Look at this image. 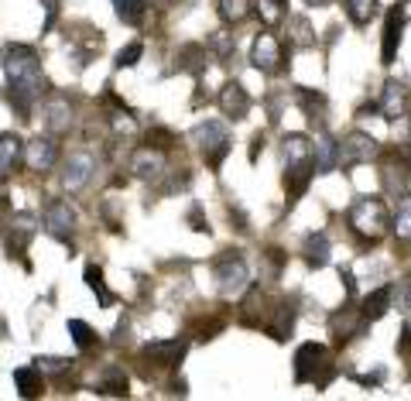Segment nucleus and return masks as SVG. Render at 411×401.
Wrapping results in <instances>:
<instances>
[{"mask_svg": "<svg viewBox=\"0 0 411 401\" xmlns=\"http://www.w3.org/2000/svg\"><path fill=\"white\" fill-rule=\"evenodd\" d=\"M0 62H4V73L11 82V103L18 107V114L24 120H31V107H35V100L41 96V86H45L38 52L31 45H4Z\"/></svg>", "mask_w": 411, "mask_h": 401, "instance_id": "1", "label": "nucleus"}, {"mask_svg": "<svg viewBox=\"0 0 411 401\" xmlns=\"http://www.w3.org/2000/svg\"><path fill=\"white\" fill-rule=\"evenodd\" d=\"M346 220H350L356 237H363V240L373 244V240H380L384 230H388V206H384V199H377V196H360L350 206Z\"/></svg>", "mask_w": 411, "mask_h": 401, "instance_id": "2", "label": "nucleus"}, {"mask_svg": "<svg viewBox=\"0 0 411 401\" xmlns=\"http://www.w3.org/2000/svg\"><path fill=\"white\" fill-rule=\"evenodd\" d=\"M192 141L199 144V151H202L209 169H219L223 158L230 154V131H226V124H219V120L199 124L196 131H192Z\"/></svg>", "mask_w": 411, "mask_h": 401, "instance_id": "3", "label": "nucleus"}, {"mask_svg": "<svg viewBox=\"0 0 411 401\" xmlns=\"http://www.w3.org/2000/svg\"><path fill=\"white\" fill-rule=\"evenodd\" d=\"M247 261L240 257V250H223V257L216 261V282H219V295H240L247 288Z\"/></svg>", "mask_w": 411, "mask_h": 401, "instance_id": "4", "label": "nucleus"}, {"mask_svg": "<svg viewBox=\"0 0 411 401\" xmlns=\"http://www.w3.org/2000/svg\"><path fill=\"white\" fill-rule=\"evenodd\" d=\"M371 158H377V141L371 134L353 131L339 141V169H356V165H363Z\"/></svg>", "mask_w": 411, "mask_h": 401, "instance_id": "5", "label": "nucleus"}, {"mask_svg": "<svg viewBox=\"0 0 411 401\" xmlns=\"http://www.w3.org/2000/svg\"><path fill=\"white\" fill-rule=\"evenodd\" d=\"M45 230L62 240V244H69L72 240V230H76V210L69 206V199H52L48 206H45Z\"/></svg>", "mask_w": 411, "mask_h": 401, "instance_id": "6", "label": "nucleus"}, {"mask_svg": "<svg viewBox=\"0 0 411 401\" xmlns=\"http://www.w3.org/2000/svg\"><path fill=\"white\" fill-rule=\"evenodd\" d=\"M24 165L31 169V172H52L55 165H59V144L52 141V137H31L28 144H24Z\"/></svg>", "mask_w": 411, "mask_h": 401, "instance_id": "7", "label": "nucleus"}, {"mask_svg": "<svg viewBox=\"0 0 411 401\" xmlns=\"http://www.w3.org/2000/svg\"><path fill=\"white\" fill-rule=\"evenodd\" d=\"M326 367V346L322 343H302L295 350V381L309 384L315 381V374Z\"/></svg>", "mask_w": 411, "mask_h": 401, "instance_id": "8", "label": "nucleus"}, {"mask_svg": "<svg viewBox=\"0 0 411 401\" xmlns=\"http://www.w3.org/2000/svg\"><path fill=\"white\" fill-rule=\"evenodd\" d=\"M401 31H405V4H394L384 18V41H380V62L391 65L401 45Z\"/></svg>", "mask_w": 411, "mask_h": 401, "instance_id": "9", "label": "nucleus"}, {"mask_svg": "<svg viewBox=\"0 0 411 401\" xmlns=\"http://www.w3.org/2000/svg\"><path fill=\"white\" fill-rule=\"evenodd\" d=\"M97 172V158L93 154H69V161H65V172H62V186L69 192H79L82 186H89V178Z\"/></svg>", "mask_w": 411, "mask_h": 401, "instance_id": "10", "label": "nucleus"}, {"mask_svg": "<svg viewBox=\"0 0 411 401\" xmlns=\"http://www.w3.org/2000/svg\"><path fill=\"white\" fill-rule=\"evenodd\" d=\"M333 169H339V141L329 137L326 131H319L312 141V172L329 175Z\"/></svg>", "mask_w": 411, "mask_h": 401, "instance_id": "11", "label": "nucleus"}, {"mask_svg": "<svg viewBox=\"0 0 411 401\" xmlns=\"http://www.w3.org/2000/svg\"><path fill=\"white\" fill-rule=\"evenodd\" d=\"M131 172H134L137 178H144V182L158 178V175L165 172V151H158L151 144L137 148V151L131 154Z\"/></svg>", "mask_w": 411, "mask_h": 401, "instance_id": "12", "label": "nucleus"}, {"mask_svg": "<svg viewBox=\"0 0 411 401\" xmlns=\"http://www.w3.org/2000/svg\"><path fill=\"white\" fill-rule=\"evenodd\" d=\"M216 100H219V110L230 117V120H243V117L251 114V96H247V90H243L240 82H226Z\"/></svg>", "mask_w": 411, "mask_h": 401, "instance_id": "13", "label": "nucleus"}, {"mask_svg": "<svg viewBox=\"0 0 411 401\" xmlns=\"http://www.w3.org/2000/svg\"><path fill=\"white\" fill-rule=\"evenodd\" d=\"M251 62H254V69H261V73H278V65H281V45H278V38L268 35V31L257 35Z\"/></svg>", "mask_w": 411, "mask_h": 401, "instance_id": "14", "label": "nucleus"}, {"mask_svg": "<svg viewBox=\"0 0 411 401\" xmlns=\"http://www.w3.org/2000/svg\"><path fill=\"white\" fill-rule=\"evenodd\" d=\"M189 343L185 340H155V343H144V357L155 360L158 367H175L185 357Z\"/></svg>", "mask_w": 411, "mask_h": 401, "instance_id": "15", "label": "nucleus"}, {"mask_svg": "<svg viewBox=\"0 0 411 401\" xmlns=\"http://www.w3.org/2000/svg\"><path fill=\"white\" fill-rule=\"evenodd\" d=\"M405 107H408V93H405V86H401L398 79H388V82H384V90H380V103H377V110L384 114V120H398V117L405 114Z\"/></svg>", "mask_w": 411, "mask_h": 401, "instance_id": "16", "label": "nucleus"}, {"mask_svg": "<svg viewBox=\"0 0 411 401\" xmlns=\"http://www.w3.org/2000/svg\"><path fill=\"white\" fill-rule=\"evenodd\" d=\"M285 161H288V169L312 165V141L305 134H285Z\"/></svg>", "mask_w": 411, "mask_h": 401, "instance_id": "17", "label": "nucleus"}, {"mask_svg": "<svg viewBox=\"0 0 411 401\" xmlns=\"http://www.w3.org/2000/svg\"><path fill=\"white\" fill-rule=\"evenodd\" d=\"M41 117H45V127H48L52 134H65L69 127H72V107H69L65 100H52V103H45Z\"/></svg>", "mask_w": 411, "mask_h": 401, "instance_id": "18", "label": "nucleus"}, {"mask_svg": "<svg viewBox=\"0 0 411 401\" xmlns=\"http://www.w3.org/2000/svg\"><path fill=\"white\" fill-rule=\"evenodd\" d=\"M35 216H31V213H18V216H14V223H11V257H14V254H24V247H28V240H31V237H35Z\"/></svg>", "mask_w": 411, "mask_h": 401, "instance_id": "19", "label": "nucleus"}, {"mask_svg": "<svg viewBox=\"0 0 411 401\" xmlns=\"http://www.w3.org/2000/svg\"><path fill=\"white\" fill-rule=\"evenodd\" d=\"M388 309H391V288H377V292H371V295L360 302V316H363L367 323H377V319L388 316Z\"/></svg>", "mask_w": 411, "mask_h": 401, "instance_id": "20", "label": "nucleus"}, {"mask_svg": "<svg viewBox=\"0 0 411 401\" xmlns=\"http://www.w3.org/2000/svg\"><path fill=\"white\" fill-rule=\"evenodd\" d=\"M14 384H18L21 398H38L41 391H45V378H41V367H18L14 370Z\"/></svg>", "mask_w": 411, "mask_h": 401, "instance_id": "21", "label": "nucleus"}, {"mask_svg": "<svg viewBox=\"0 0 411 401\" xmlns=\"http://www.w3.org/2000/svg\"><path fill=\"white\" fill-rule=\"evenodd\" d=\"M175 69L178 73H189V76H199L206 69V48L202 45H182L175 55Z\"/></svg>", "mask_w": 411, "mask_h": 401, "instance_id": "22", "label": "nucleus"}, {"mask_svg": "<svg viewBox=\"0 0 411 401\" xmlns=\"http://www.w3.org/2000/svg\"><path fill=\"white\" fill-rule=\"evenodd\" d=\"M21 151H24V144H21L18 134H0V178L14 172V165L21 161Z\"/></svg>", "mask_w": 411, "mask_h": 401, "instance_id": "23", "label": "nucleus"}, {"mask_svg": "<svg viewBox=\"0 0 411 401\" xmlns=\"http://www.w3.org/2000/svg\"><path fill=\"white\" fill-rule=\"evenodd\" d=\"M333 333H336V343H346L353 336H363V333H367V319H363V316L353 319L350 312H343V316L333 319Z\"/></svg>", "mask_w": 411, "mask_h": 401, "instance_id": "24", "label": "nucleus"}, {"mask_svg": "<svg viewBox=\"0 0 411 401\" xmlns=\"http://www.w3.org/2000/svg\"><path fill=\"white\" fill-rule=\"evenodd\" d=\"M391 230L398 240H405V244L411 240V192H405V196L398 199V210H394V216H391Z\"/></svg>", "mask_w": 411, "mask_h": 401, "instance_id": "25", "label": "nucleus"}, {"mask_svg": "<svg viewBox=\"0 0 411 401\" xmlns=\"http://www.w3.org/2000/svg\"><path fill=\"white\" fill-rule=\"evenodd\" d=\"M305 261L312 267L329 264V237H326V233H312V237L305 240Z\"/></svg>", "mask_w": 411, "mask_h": 401, "instance_id": "26", "label": "nucleus"}, {"mask_svg": "<svg viewBox=\"0 0 411 401\" xmlns=\"http://www.w3.org/2000/svg\"><path fill=\"white\" fill-rule=\"evenodd\" d=\"M82 278H86V285L97 292V299H99V306H103V309H110L114 302H117V299H114V292H110V288H106V282H103V267L86 264V274H82Z\"/></svg>", "mask_w": 411, "mask_h": 401, "instance_id": "27", "label": "nucleus"}, {"mask_svg": "<svg viewBox=\"0 0 411 401\" xmlns=\"http://www.w3.org/2000/svg\"><path fill=\"white\" fill-rule=\"evenodd\" d=\"M127 378H124V370H117V367H110L106 374H103V381H99V395H106V398H127Z\"/></svg>", "mask_w": 411, "mask_h": 401, "instance_id": "28", "label": "nucleus"}, {"mask_svg": "<svg viewBox=\"0 0 411 401\" xmlns=\"http://www.w3.org/2000/svg\"><path fill=\"white\" fill-rule=\"evenodd\" d=\"M114 11H117V18L124 24H141L144 14H148V0H114Z\"/></svg>", "mask_w": 411, "mask_h": 401, "instance_id": "29", "label": "nucleus"}, {"mask_svg": "<svg viewBox=\"0 0 411 401\" xmlns=\"http://www.w3.org/2000/svg\"><path fill=\"white\" fill-rule=\"evenodd\" d=\"M346 14H350L353 24H371L377 18V0H346Z\"/></svg>", "mask_w": 411, "mask_h": 401, "instance_id": "30", "label": "nucleus"}, {"mask_svg": "<svg viewBox=\"0 0 411 401\" xmlns=\"http://www.w3.org/2000/svg\"><path fill=\"white\" fill-rule=\"evenodd\" d=\"M69 333H72L79 350H93L97 346V329L89 323H82V319H69Z\"/></svg>", "mask_w": 411, "mask_h": 401, "instance_id": "31", "label": "nucleus"}, {"mask_svg": "<svg viewBox=\"0 0 411 401\" xmlns=\"http://www.w3.org/2000/svg\"><path fill=\"white\" fill-rule=\"evenodd\" d=\"M391 309L411 316V278H401V282L391 288Z\"/></svg>", "mask_w": 411, "mask_h": 401, "instance_id": "32", "label": "nucleus"}, {"mask_svg": "<svg viewBox=\"0 0 411 401\" xmlns=\"http://www.w3.org/2000/svg\"><path fill=\"white\" fill-rule=\"evenodd\" d=\"M209 48L216 52V58H230L236 52V38L226 35V31H213L209 35Z\"/></svg>", "mask_w": 411, "mask_h": 401, "instance_id": "33", "label": "nucleus"}, {"mask_svg": "<svg viewBox=\"0 0 411 401\" xmlns=\"http://www.w3.org/2000/svg\"><path fill=\"white\" fill-rule=\"evenodd\" d=\"M148 144L158 148V151H168V148H175L178 144V137L168 131V127H151V131H148Z\"/></svg>", "mask_w": 411, "mask_h": 401, "instance_id": "34", "label": "nucleus"}, {"mask_svg": "<svg viewBox=\"0 0 411 401\" xmlns=\"http://www.w3.org/2000/svg\"><path fill=\"white\" fill-rule=\"evenodd\" d=\"M219 18L223 21H243L247 18V0H219Z\"/></svg>", "mask_w": 411, "mask_h": 401, "instance_id": "35", "label": "nucleus"}, {"mask_svg": "<svg viewBox=\"0 0 411 401\" xmlns=\"http://www.w3.org/2000/svg\"><path fill=\"white\" fill-rule=\"evenodd\" d=\"M141 55H144V45H141V41H131L127 48L117 52V69H134L137 62H141Z\"/></svg>", "mask_w": 411, "mask_h": 401, "instance_id": "36", "label": "nucleus"}, {"mask_svg": "<svg viewBox=\"0 0 411 401\" xmlns=\"http://www.w3.org/2000/svg\"><path fill=\"white\" fill-rule=\"evenodd\" d=\"M281 7H285V0H257V14L264 18V24H278Z\"/></svg>", "mask_w": 411, "mask_h": 401, "instance_id": "37", "label": "nucleus"}, {"mask_svg": "<svg viewBox=\"0 0 411 401\" xmlns=\"http://www.w3.org/2000/svg\"><path fill=\"white\" fill-rule=\"evenodd\" d=\"M35 363L41 367V374H62L65 367H72V360H62V357H38Z\"/></svg>", "mask_w": 411, "mask_h": 401, "instance_id": "38", "label": "nucleus"}, {"mask_svg": "<svg viewBox=\"0 0 411 401\" xmlns=\"http://www.w3.org/2000/svg\"><path fill=\"white\" fill-rule=\"evenodd\" d=\"M302 103H305V110H309V117H312L315 120V110H322V107H326V100H322V93H309V90H305V93H302Z\"/></svg>", "mask_w": 411, "mask_h": 401, "instance_id": "39", "label": "nucleus"}, {"mask_svg": "<svg viewBox=\"0 0 411 401\" xmlns=\"http://www.w3.org/2000/svg\"><path fill=\"white\" fill-rule=\"evenodd\" d=\"M189 223H192V230H199V233H209V220L202 216V210H199V206H192V210H189Z\"/></svg>", "mask_w": 411, "mask_h": 401, "instance_id": "40", "label": "nucleus"}, {"mask_svg": "<svg viewBox=\"0 0 411 401\" xmlns=\"http://www.w3.org/2000/svg\"><path fill=\"white\" fill-rule=\"evenodd\" d=\"M264 151V134H257L254 144H251V161H257V154Z\"/></svg>", "mask_w": 411, "mask_h": 401, "instance_id": "41", "label": "nucleus"}, {"mask_svg": "<svg viewBox=\"0 0 411 401\" xmlns=\"http://www.w3.org/2000/svg\"><path fill=\"white\" fill-rule=\"evenodd\" d=\"M339 278H343V285H346V295L356 292V282H353V271H339Z\"/></svg>", "mask_w": 411, "mask_h": 401, "instance_id": "42", "label": "nucleus"}, {"mask_svg": "<svg viewBox=\"0 0 411 401\" xmlns=\"http://www.w3.org/2000/svg\"><path fill=\"white\" fill-rule=\"evenodd\" d=\"M398 350H411V323L405 326V333H401V343H398Z\"/></svg>", "mask_w": 411, "mask_h": 401, "instance_id": "43", "label": "nucleus"}, {"mask_svg": "<svg viewBox=\"0 0 411 401\" xmlns=\"http://www.w3.org/2000/svg\"><path fill=\"white\" fill-rule=\"evenodd\" d=\"M305 4H309V7H326L329 0H305Z\"/></svg>", "mask_w": 411, "mask_h": 401, "instance_id": "44", "label": "nucleus"}, {"mask_svg": "<svg viewBox=\"0 0 411 401\" xmlns=\"http://www.w3.org/2000/svg\"><path fill=\"white\" fill-rule=\"evenodd\" d=\"M0 336H7V323H4V316H0Z\"/></svg>", "mask_w": 411, "mask_h": 401, "instance_id": "45", "label": "nucleus"}]
</instances>
